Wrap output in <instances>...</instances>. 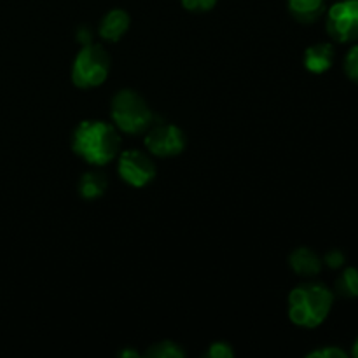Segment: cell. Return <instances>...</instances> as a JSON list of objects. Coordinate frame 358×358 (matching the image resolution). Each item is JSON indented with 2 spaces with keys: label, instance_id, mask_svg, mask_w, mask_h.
<instances>
[{
  "label": "cell",
  "instance_id": "obj_5",
  "mask_svg": "<svg viewBox=\"0 0 358 358\" xmlns=\"http://www.w3.org/2000/svg\"><path fill=\"white\" fill-rule=\"evenodd\" d=\"M327 31L338 42L357 41L358 0H341L329 9Z\"/></svg>",
  "mask_w": 358,
  "mask_h": 358
},
{
  "label": "cell",
  "instance_id": "obj_2",
  "mask_svg": "<svg viewBox=\"0 0 358 358\" xmlns=\"http://www.w3.org/2000/svg\"><path fill=\"white\" fill-rule=\"evenodd\" d=\"M334 304V296L324 283H304L289 296V318L299 327L315 329L324 324Z\"/></svg>",
  "mask_w": 358,
  "mask_h": 358
},
{
  "label": "cell",
  "instance_id": "obj_11",
  "mask_svg": "<svg viewBox=\"0 0 358 358\" xmlns=\"http://www.w3.org/2000/svg\"><path fill=\"white\" fill-rule=\"evenodd\" d=\"M289 10L296 20L311 23L324 13V0H287Z\"/></svg>",
  "mask_w": 358,
  "mask_h": 358
},
{
  "label": "cell",
  "instance_id": "obj_14",
  "mask_svg": "<svg viewBox=\"0 0 358 358\" xmlns=\"http://www.w3.org/2000/svg\"><path fill=\"white\" fill-rule=\"evenodd\" d=\"M184 355H185L184 350L171 341L156 343V345H154L152 348H149V352H147V357H156V358H180Z\"/></svg>",
  "mask_w": 358,
  "mask_h": 358
},
{
  "label": "cell",
  "instance_id": "obj_18",
  "mask_svg": "<svg viewBox=\"0 0 358 358\" xmlns=\"http://www.w3.org/2000/svg\"><path fill=\"white\" fill-rule=\"evenodd\" d=\"M206 355L213 357V358H227V357L234 355V350L231 348L227 343H213L212 348L208 350V353H206Z\"/></svg>",
  "mask_w": 358,
  "mask_h": 358
},
{
  "label": "cell",
  "instance_id": "obj_7",
  "mask_svg": "<svg viewBox=\"0 0 358 358\" xmlns=\"http://www.w3.org/2000/svg\"><path fill=\"white\" fill-rule=\"evenodd\" d=\"M117 171L126 184L133 187H143L156 177V166L145 152L136 149L124 150L119 156Z\"/></svg>",
  "mask_w": 358,
  "mask_h": 358
},
{
  "label": "cell",
  "instance_id": "obj_3",
  "mask_svg": "<svg viewBox=\"0 0 358 358\" xmlns=\"http://www.w3.org/2000/svg\"><path fill=\"white\" fill-rule=\"evenodd\" d=\"M110 115L114 126L128 135H138L152 126V112L136 91L122 90L112 98Z\"/></svg>",
  "mask_w": 358,
  "mask_h": 358
},
{
  "label": "cell",
  "instance_id": "obj_21",
  "mask_svg": "<svg viewBox=\"0 0 358 358\" xmlns=\"http://www.w3.org/2000/svg\"><path fill=\"white\" fill-rule=\"evenodd\" d=\"M353 355H355V357L358 358V338H357L355 345H353Z\"/></svg>",
  "mask_w": 358,
  "mask_h": 358
},
{
  "label": "cell",
  "instance_id": "obj_12",
  "mask_svg": "<svg viewBox=\"0 0 358 358\" xmlns=\"http://www.w3.org/2000/svg\"><path fill=\"white\" fill-rule=\"evenodd\" d=\"M107 189V178L103 173L98 171H87L79 180V194L84 199H96Z\"/></svg>",
  "mask_w": 358,
  "mask_h": 358
},
{
  "label": "cell",
  "instance_id": "obj_10",
  "mask_svg": "<svg viewBox=\"0 0 358 358\" xmlns=\"http://www.w3.org/2000/svg\"><path fill=\"white\" fill-rule=\"evenodd\" d=\"M290 268L294 269V273L299 276H306V278H311V276H317L318 273L322 271V261L313 250L306 247H301L297 250H294L290 254Z\"/></svg>",
  "mask_w": 358,
  "mask_h": 358
},
{
  "label": "cell",
  "instance_id": "obj_9",
  "mask_svg": "<svg viewBox=\"0 0 358 358\" xmlns=\"http://www.w3.org/2000/svg\"><path fill=\"white\" fill-rule=\"evenodd\" d=\"M334 62V48L331 44H320L310 45L304 52V66L313 73H324L327 72Z\"/></svg>",
  "mask_w": 358,
  "mask_h": 358
},
{
  "label": "cell",
  "instance_id": "obj_17",
  "mask_svg": "<svg viewBox=\"0 0 358 358\" xmlns=\"http://www.w3.org/2000/svg\"><path fill=\"white\" fill-rule=\"evenodd\" d=\"M310 358H346V353L343 350L336 348V346H329V348L315 350V352L308 353Z\"/></svg>",
  "mask_w": 358,
  "mask_h": 358
},
{
  "label": "cell",
  "instance_id": "obj_13",
  "mask_svg": "<svg viewBox=\"0 0 358 358\" xmlns=\"http://www.w3.org/2000/svg\"><path fill=\"white\" fill-rule=\"evenodd\" d=\"M336 289H338V292L341 294L343 297H348V299H355V297H358V269H345L343 275L338 278V282H336Z\"/></svg>",
  "mask_w": 358,
  "mask_h": 358
},
{
  "label": "cell",
  "instance_id": "obj_6",
  "mask_svg": "<svg viewBox=\"0 0 358 358\" xmlns=\"http://www.w3.org/2000/svg\"><path fill=\"white\" fill-rule=\"evenodd\" d=\"M145 147L157 157H173L185 147V135L178 126L163 124L150 126L145 133Z\"/></svg>",
  "mask_w": 358,
  "mask_h": 358
},
{
  "label": "cell",
  "instance_id": "obj_19",
  "mask_svg": "<svg viewBox=\"0 0 358 358\" xmlns=\"http://www.w3.org/2000/svg\"><path fill=\"white\" fill-rule=\"evenodd\" d=\"M325 264L332 269H338L345 264V254L339 250H331L325 255Z\"/></svg>",
  "mask_w": 358,
  "mask_h": 358
},
{
  "label": "cell",
  "instance_id": "obj_20",
  "mask_svg": "<svg viewBox=\"0 0 358 358\" xmlns=\"http://www.w3.org/2000/svg\"><path fill=\"white\" fill-rule=\"evenodd\" d=\"M77 41L80 42V44L87 45L91 44V31L87 30V28H79V31H77Z\"/></svg>",
  "mask_w": 358,
  "mask_h": 358
},
{
  "label": "cell",
  "instance_id": "obj_1",
  "mask_svg": "<svg viewBox=\"0 0 358 358\" xmlns=\"http://www.w3.org/2000/svg\"><path fill=\"white\" fill-rule=\"evenodd\" d=\"M72 149L86 163L103 166L110 163L121 149L117 128L105 121H83L72 136Z\"/></svg>",
  "mask_w": 358,
  "mask_h": 358
},
{
  "label": "cell",
  "instance_id": "obj_16",
  "mask_svg": "<svg viewBox=\"0 0 358 358\" xmlns=\"http://www.w3.org/2000/svg\"><path fill=\"white\" fill-rule=\"evenodd\" d=\"M217 3V0H182V6L192 13H205Z\"/></svg>",
  "mask_w": 358,
  "mask_h": 358
},
{
  "label": "cell",
  "instance_id": "obj_8",
  "mask_svg": "<svg viewBox=\"0 0 358 358\" xmlns=\"http://www.w3.org/2000/svg\"><path fill=\"white\" fill-rule=\"evenodd\" d=\"M128 28H129L128 13L122 9H112L110 13H107L103 16L98 31H100V37L105 38V41L117 42L124 37Z\"/></svg>",
  "mask_w": 358,
  "mask_h": 358
},
{
  "label": "cell",
  "instance_id": "obj_4",
  "mask_svg": "<svg viewBox=\"0 0 358 358\" xmlns=\"http://www.w3.org/2000/svg\"><path fill=\"white\" fill-rule=\"evenodd\" d=\"M110 72V56L100 44H87L77 52L72 65V80L80 90H90L105 83Z\"/></svg>",
  "mask_w": 358,
  "mask_h": 358
},
{
  "label": "cell",
  "instance_id": "obj_15",
  "mask_svg": "<svg viewBox=\"0 0 358 358\" xmlns=\"http://www.w3.org/2000/svg\"><path fill=\"white\" fill-rule=\"evenodd\" d=\"M345 72L352 80L358 83V45H353L345 58Z\"/></svg>",
  "mask_w": 358,
  "mask_h": 358
}]
</instances>
